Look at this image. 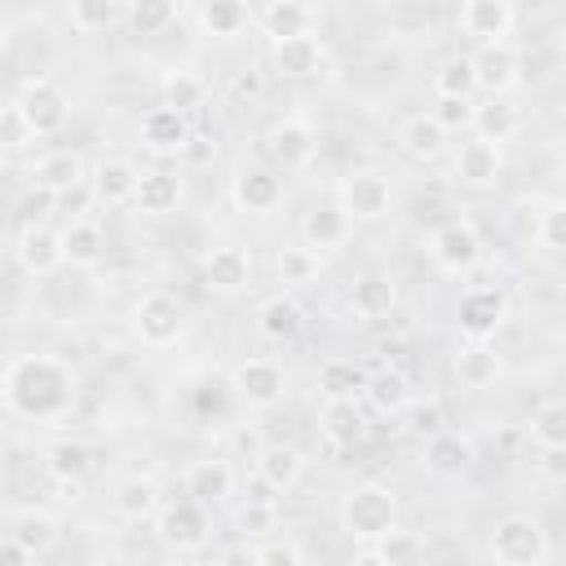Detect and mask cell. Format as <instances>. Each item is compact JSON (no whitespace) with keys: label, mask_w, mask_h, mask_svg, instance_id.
I'll use <instances>...</instances> for the list:
<instances>
[{"label":"cell","mask_w":566,"mask_h":566,"mask_svg":"<svg viewBox=\"0 0 566 566\" xmlns=\"http://www.w3.org/2000/svg\"><path fill=\"white\" fill-rule=\"evenodd\" d=\"M376 553L385 557V566H424V539L416 531L394 526L389 535L376 539Z\"/></svg>","instance_id":"cell-45"},{"label":"cell","mask_w":566,"mask_h":566,"mask_svg":"<svg viewBox=\"0 0 566 566\" xmlns=\"http://www.w3.org/2000/svg\"><path fill=\"white\" fill-rule=\"evenodd\" d=\"M256 478L274 495H283V491H292L305 478V455L296 447H287V442H270V447L256 451Z\"/></svg>","instance_id":"cell-27"},{"label":"cell","mask_w":566,"mask_h":566,"mask_svg":"<svg viewBox=\"0 0 566 566\" xmlns=\"http://www.w3.org/2000/svg\"><path fill=\"white\" fill-rule=\"evenodd\" d=\"M57 535H62V526H57V517L49 509H22L13 517V526H9V539L22 544L31 557H44L57 544Z\"/></svg>","instance_id":"cell-34"},{"label":"cell","mask_w":566,"mask_h":566,"mask_svg":"<svg viewBox=\"0 0 566 566\" xmlns=\"http://www.w3.org/2000/svg\"><path fill=\"white\" fill-rule=\"evenodd\" d=\"M0 566H35V557H31L22 544H13V539H0Z\"/></svg>","instance_id":"cell-55"},{"label":"cell","mask_w":566,"mask_h":566,"mask_svg":"<svg viewBox=\"0 0 566 566\" xmlns=\"http://www.w3.org/2000/svg\"><path fill=\"white\" fill-rule=\"evenodd\" d=\"M429 261L447 274V279H460L469 270H478L482 261V239L469 221H447L429 234Z\"/></svg>","instance_id":"cell-7"},{"label":"cell","mask_w":566,"mask_h":566,"mask_svg":"<svg viewBox=\"0 0 566 566\" xmlns=\"http://www.w3.org/2000/svg\"><path fill=\"white\" fill-rule=\"evenodd\" d=\"M340 212L349 217V221H380V217H389V208H394V190H389V181L380 177V172H371V168H358V172H349L345 181H340Z\"/></svg>","instance_id":"cell-10"},{"label":"cell","mask_w":566,"mask_h":566,"mask_svg":"<svg viewBox=\"0 0 566 566\" xmlns=\"http://www.w3.org/2000/svg\"><path fill=\"white\" fill-rule=\"evenodd\" d=\"M124 13H128V4H119V0H75L66 9V22L80 35H97V31L115 27V22H124Z\"/></svg>","instance_id":"cell-39"},{"label":"cell","mask_w":566,"mask_h":566,"mask_svg":"<svg viewBox=\"0 0 566 566\" xmlns=\"http://www.w3.org/2000/svg\"><path fill=\"white\" fill-rule=\"evenodd\" d=\"M234 93H239V97H256V93H261V80H256L252 71H248V75H234Z\"/></svg>","instance_id":"cell-56"},{"label":"cell","mask_w":566,"mask_h":566,"mask_svg":"<svg viewBox=\"0 0 566 566\" xmlns=\"http://www.w3.org/2000/svg\"><path fill=\"white\" fill-rule=\"evenodd\" d=\"M531 438H535V447H566V402L562 398H548L535 407Z\"/></svg>","instance_id":"cell-47"},{"label":"cell","mask_w":566,"mask_h":566,"mask_svg":"<svg viewBox=\"0 0 566 566\" xmlns=\"http://www.w3.org/2000/svg\"><path fill=\"white\" fill-rule=\"evenodd\" d=\"M424 460H429L433 473H460V469L473 460V447H469L460 433L442 429V433H433V438L424 442Z\"/></svg>","instance_id":"cell-43"},{"label":"cell","mask_w":566,"mask_h":566,"mask_svg":"<svg viewBox=\"0 0 566 566\" xmlns=\"http://www.w3.org/2000/svg\"><path fill=\"white\" fill-rule=\"evenodd\" d=\"M318 270H323V256L310 248H279V256H274V274L283 287H310L318 279Z\"/></svg>","instance_id":"cell-42"},{"label":"cell","mask_w":566,"mask_h":566,"mask_svg":"<svg viewBox=\"0 0 566 566\" xmlns=\"http://www.w3.org/2000/svg\"><path fill=\"white\" fill-rule=\"evenodd\" d=\"M181 177L168 172V168H146L142 181H137V195H133V208L146 212V217H168L181 208Z\"/></svg>","instance_id":"cell-26"},{"label":"cell","mask_w":566,"mask_h":566,"mask_svg":"<svg viewBox=\"0 0 566 566\" xmlns=\"http://www.w3.org/2000/svg\"><path fill=\"white\" fill-rule=\"evenodd\" d=\"M230 199L239 212H270L283 199V177L274 168H243L230 181Z\"/></svg>","instance_id":"cell-24"},{"label":"cell","mask_w":566,"mask_h":566,"mask_svg":"<svg viewBox=\"0 0 566 566\" xmlns=\"http://www.w3.org/2000/svg\"><path fill=\"white\" fill-rule=\"evenodd\" d=\"M363 402L376 411V416H402L411 407V380L394 367L385 371H367V389H363Z\"/></svg>","instance_id":"cell-32"},{"label":"cell","mask_w":566,"mask_h":566,"mask_svg":"<svg viewBox=\"0 0 566 566\" xmlns=\"http://www.w3.org/2000/svg\"><path fill=\"white\" fill-rule=\"evenodd\" d=\"M35 142V133H31V124L22 119V111L9 102V106H0V150H27Z\"/></svg>","instance_id":"cell-50"},{"label":"cell","mask_w":566,"mask_h":566,"mask_svg":"<svg viewBox=\"0 0 566 566\" xmlns=\"http://www.w3.org/2000/svg\"><path fill=\"white\" fill-rule=\"evenodd\" d=\"M115 513H119L124 522H146V517H155V513H159V486H155V478H142V473L124 478V482L115 486Z\"/></svg>","instance_id":"cell-37"},{"label":"cell","mask_w":566,"mask_h":566,"mask_svg":"<svg viewBox=\"0 0 566 566\" xmlns=\"http://www.w3.org/2000/svg\"><path fill=\"white\" fill-rule=\"evenodd\" d=\"M318 389L327 394V398H363V389H367V371L354 363V358H327L323 367H318Z\"/></svg>","instance_id":"cell-38"},{"label":"cell","mask_w":566,"mask_h":566,"mask_svg":"<svg viewBox=\"0 0 566 566\" xmlns=\"http://www.w3.org/2000/svg\"><path fill=\"white\" fill-rule=\"evenodd\" d=\"M522 80V53L504 40V44H482L473 53V84L486 93V97H504L509 88H517Z\"/></svg>","instance_id":"cell-15"},{"label":"cell","mask_w":566,"mask_h":566,"mask_svg":"<svg viewBox=\"0 0 566 566\" xmlns=\"http://www.w3.org/2000/svg\"><path fill=\"white\" fill-rule=\"evenodd\" d=\"M155 531H159V539H164L168 548L195 553V548L208 544L212 517H208V509L195 504V500H172V504H164V509L155 513Z\"/></svg>","instance_id":"cell-9"},{"label":"cell","mask_w":566,"mask_h":566,"mask_svg":"<svg viewBox=\"0 0 566 566\" xmlns=\"http://www.w3.org/2000/svg\"><path fill=\"white\" fill-rule=\"evenodd\" d=\"M84 181H88V164H84L80 150L62 146V150H49V155L35 159V186L44 195H75Z\"/></svg>","instance_id":"cell-21"},{"label":"cell","mask_w":566,"mask_h":566,"mask_svg":"<svg viewBox=\"0 0 566 566\" xmlns=\"http://www.w3.org/2000/svg\"><path fill=\"white\" fill-rule=\"evenodd\" d=\"M203 283H208L212 292H221V296L243 292V287L252 283V252H243V248H234V243L212 248V252L203 256Z\"/></svg>","instance_id":"cell-20"},{"label":"cell","mask_w":566,"mask_h":566,"mask_svg":"<svg viewBox=\"0 0 566 566\" xmlns=\"http://www.w3.org/2000/svg\"><path fill=\"white\" fill-rule=\"evenodd\" d=\"M137 137L150 155H181L190 146V119L168 106H150L137 124Z\"/></svg>","instance_id":"cell-19"},{"label":"cell","mask_w":566,"mask_h":566,"mask_svg":"<svg viewBox=\"0 0 566 566\" xmlns=\"http://www.w3.org/2000/svg\"><path fill=\"white\" fill-rule=\"evenodd\" d=\"M500 172H504V146H491V142H482V137L460 142V150H455V159H451V177H455L460 186H469V190H491V186L500 181Z\"/></svg>","instance_id":"cell-16"},{"label":"cell","mask_w":566,"mask_h":566,"mask_svg":"<svg viewBox=\"0 0 566 566\" xmlns=\"http://www.w3.org/2000/svg\"><path fill=\"white\" fill-rule=\"evenodd\" d=\"M62 248H66V261H71V265H97L106 239H102V230H97L93 221L80 217V221H71V226L62 230Z\"/></svg>","instance_id":"cell-44"},{"label":"cell","mask_w":566,"mask_h":566,"mask_svg":"<svg viewBox=\"0 0 566 566\" xmlns=\"http://www.w3.org/2000/svg\"><path fill=\"white\" fill-rule=\"evenodd\" d=\"M44 469H49V478L57 486H71L75 491V486H84V478L93 469V451L84 442H75V438H57L44 451Z\"/></svg>","instance_id":"cell-29"},{"label":"cell","mask_w":566,"mask_h":566,"mask_svg":"<svg viewBox=\"0 0 566 566\" xmlns=\"http://www.w3.org/2000/svg\"><path fill=\"white\" fill-rule=\"evenodd\" d=\"M93 195H97V203H106V208H119V203H133V195H137V181H142V168L133 164V159H102L97 168H93Z\"/></svg>","instance_id":"cell-25"},{"label":"cell","mask_w":566,"mask_h":566,"mask_svg":"<svg viewBox=\"0 0 566 566\" xmlns=\"http://www.w3.org/2000/svg\"><path fill=\"white\" fill-rule=\"evenodd\" d=\"M0 57H4V31H0Z\"/></svg>","instance_id":"cell-58"},{"label":"cell","mask_w":566,"mask_h":566,"mask_svg":"<svg viewBox=\"0 0 566 566\" xmlns=\"http://www.w3.org/2000/svg\"><path fill=\"white\" fill-rule=\"evenodd\" d=\"M13 256L27 274L44 279V274H57L66 265V248H62V230L44 226V221H27L18 243H13Z\"/></svg>","instance_id":"cell-12"},{"label":"cell","mask_w":566,"mask_h":566,"mask_svg":"<svg viewBox=\"0 0 566 566\" xmlns=\"http://www.w3.org/2000/svg\"><path fill=\"white\" fill-rule=\"evenodd\" d=\"M398 146H402L407 159L429 164V159H438V155L447 150V133L433 124V115H411V119H402V128H398Z\"/></svg>","instance_id":"cell-35"},{"label":"cell","mask_w":566,"mask_h":566,"mask_svg":"<svg viewBox=\"0 0 566 566\" xmlns=\"http://www.w3.org/2000/svg\"><path fill=\"white\" fill-rule=\"evenodd\" d=\"M491 562L495 566H544L548 562V535L531 513H509L491 526Z\"/></svg>","instance_id":"cell-3"},{"label":"cell","mask_w":566,"mask_h":566,"mask_svg":"<svg viewBox=\"0 0 566 566\" xmlns=\"http://www.w3.org/2000/svg\"><path fill=\"white\" fill-rule=\"evenodd\" d=\"M451 371H455V380L464 389H491L500 380L504 363H500V354H495L491 340H464L455 349V358H451Z\"/></svg>","instance_id":"cell-23"},{"label":"cell","mask_w":566,"mask_h":566,"mask_svg":"<svg viewBox=\"0 0 566 566\" xmlns=\"http://www.w3.org/2000/svg\"><path fill=\"white\" fill-rule=\"evenodd\" d=\"M539 473L557 486L566 482V447H539Z\"/></svg>","instance_id":"cell-53"},{"label":"cell","mask_w":566,"mask_h":566,"mask_svg":"<svg viewBox=\"0 0 566 566\" xmlns=\"http://www.w3.org/2000/svg\"><path fill=\"white\" fill-rule=\"evenodd\" d=\"M535 243L548 256H562V248H566V203L562 199H548L544 212L535 217Z\"/></svg>","instance_id":"cell-48"},{"label":"cell","mask_w":566,"mask_h":566,"mask_svg":"<svg viewBox=\"0 0 566 566\" xmlns=\"http://www.w3.org/2000/svg\"><path fill=\"white\" fill-rule=\"evenodd\" d=\"M349 566H385V557H380L376 548H363V553H358V557H354Z\"/></svg>","instance_id":"cell-57"},{"label":"cell","mask_w":566,"mask_h":566,"mask_svg":"<svg viewBox=\"0 0 566 566\" xmlns=\"http://www.w3.org/2000/svg\"><path fill=\"white\" fill-rule=\"evenodd\" d=\"M314 150H318V133H314V124H310L305 115H283V119H274L270 133H265V155H270L283 172L310 168Z\"/></svg>","instance_id":"cell-8"},{"label":"cell","mask_w":566,"mask_h":566,"mask_svg":"<svg viewBox=\"0 0 566 566\" xmlns=\"http://www.w3.org/2000/svg\"><path fill=\"white\" fill-rule=\"evenodd\" d=\"M0 31H4V9H0Z\"/></svg>","instance_id":"cell-59"},{"label":"cell","mask_w":566,"mask_h":566,"mask_svg":"<svg viewBox=\"0 0 566 566\" xmlns=\"http://www.w3.org/2000/svg\"><path fill=\"white\" fill-rule=\"evenodd\" d=\"M124 22L137 35H159V31H168L177 22V4L172 0H137V4H128Z\"/></svg>","instance_id":"cell-46"},{"label":"cell","mask_w":566,"mask_h":566,"mask_svg":"<svg viewBox=\"0 0 566 566\" xmlns=\"http://www.w3.org/2000/svg\"><path fill=\"white\" fill-rule=\"evenodd\" d=\"M340 526L349 539L376 544L380 535H389L398 526V495L385 482H358L340 500Z\"/></svg>","instance_id":"cell-2"},{"label":"cell","mask_w":566,"mask_h":566,"mask_svg":"<svg viewBox=\"0 0 566 566\" xmlns=\"http://www.w3.org/2000/svg\"><path fill=\"white\" fill-rule=\"evenodd\" d=\"M447 429V416H442V407L429 398V402H420L416 411H411V433H420L424 442L433 438V433H442Z\"/></svg>","instance_id":"cell-52"},{"label":"cell","mask_w":566,"mask_h":566,"mask_svg":"<svg viewBox=\"0 0 566 566\" xmlns=\"http://www.w3.org/2000/svg\"><path fill=\"white\" fill-rule=\"evenodd\" d=\"M133 327H137L142 345H150V349H168V345L181 340V332H186V314H181V305H177L168 292H150V296L137 301V310H133Z\"/></svg>","instance_id":"cell-11"},{"label":"cell","mask_w":566,"mask_h":566,"mask_svg":"<svg viewBox=\"0 0 566 566\" xmlns=\"http://www.w3.org/2000/svg\"><path fill=\"white\" fill-rule=\"evenodd\" d=\"M455 323H460L464 340H491L509 323V292L495 287V283L469 287L460 296V305H455Z\"/></svg>","instance_id":"cell-6"},{"label":"cell","mask_w":566,"mask_h":566,"mask_svg":"<svg viewBox=\"0 0 566 566\" xmlns=\"http://www.w3.org/2000/svg\"><path fill=\"white\" fill-rule=\"evenodd\" d=\"M517 9L509 0H464L455 13V27L478 44H504L513 35Z\"/></svg>","instance_id":"cell-13"},{"label":"cell","mask_w":566,"mask_h":566,"mask_svg":"<svg viewBox=\"0 0 566 566\" xmlns=\"http://www.w3.org/2000/svg\"><path fill=\"white\" fill-rule=\"evenodd\" d=\"M469 128H473V137H482L491 146H504L522 128V115L504 97H486V102H473V124Z\"/></svg>","instance_id":"cell-33"},{"label":"cell","mask_w":566,"mask_h":566,"mask_svg":"<svg viewBox=\"0 0 566 566\" xmlns=\"http://www.w3.org/2000/svg\"><path fill=\"white\" fill-rule=\"evenodd\" d=\"M230 389L243 407L252 411H270L283 402L287 394V371L274 363V358H239L230 367Z\"/></svg>","instance_id":"cell-5"},{"label":"cell","mask_w":566,"mask_h":566,"mask_svg":"<svg viewBox=\"0 0 566 566\" xmlns=\"http://www.w3.org/2000/svg\"><path fill=\"white\" fill-rule=\"evenodd\" d=\"M195 22L212 40H234V35H243L252 27V9L243 0H203L195 9Z\"/></svg>","instance_id":"cell-30"},{"label":"cell","mask_w":566,"mask_h":566,"mask_svg":"<svg viewBox=\"0 0 566 566\" xmlns=\"http://www.w3.org/2000/svg\"><path fill=\"white\" fill-rule=\"evenodd\" d=\"M433 93L438 97H469L473 102V93H478V84H473V53L442 57L438 71H433Z\"/></svg>","instance_id":"cell-40"},{"label":"cell","mask_w":566,"mask_h":566,"mask_svg":"<svg viewBox=\"0 0 566 566\" xmlns=\"http://www.w3.org/2000/svg\"><path fill=\"white\" fill-rule=\"evenodd\" d=\"M0 385L9 411L22 420H62L75 407V371L53 354H18Z\"/></svg>","instance_id":"cell-1"},{"label":"cell","mask_w":566,"mask_h":566,"mask_svg":"<svg viewBox=\"0 0 566 566\" xmlns=\"http://www.w3.org/2000/svg\"><path fill=\"white\" fill-rule=\"evenodd\" d=\"M256 557H261V566H305L296 539H270V544L256 548Z\"/></svg>","instance_id":"cell-51"},{"label":"cell","mask_w":566,"mask_h":566,"mask_svg":"<svg viewBox=\"0 0 566 566\" xmlns=\"http://www.w3.org/2000/svg\"><path fill=\"white\" fill-rule=\"evenodd\" d=\"M270 66L283 80H314L327 66V44L310 31V35H287V40H270Z\"/></svg>","instance_id":"cell-14"},{"label":"cell","mask_w":566,"mask_h":566,"mask_svg":"<svg viewBox=\"0 0 566 566\" xmlns=\"http://www.w3.org/2000/svg\"><path fill=\"white\" fill-rule=\"evenodd\" d=\"M429 115H433V124L451 137V133H460V128L473 124V102H469V97H438V106H433Z\"/></svg>","instance_id":"cell-49"},{"label":"cell","mask_w":566,"mask_h":566,"mask_svg":"<svg viewBox=\"0 0 566 566\" xmlns=\"http://www.w3.org/2000/svg\"><path fill=\"white\" fill-rule=\"evenodd\" d=\"M252 22L270 35V40H287V35H310L314 27V9L301 0H270L265 9L252 13Z\"/></svg>","instance_id":"cell-31"},{"label":"cell","mask_w":566,"mask_h":566,"mask_svg":"<svg viewBox=\"0 0 566 566\" xmlns=\"http://www.w3.org/2000/svg\"><path fill=\"white\" fill-rule=\"evenodd\" d=\"M301 327H305V310H301V301L287 296V292H279V296H270V301L256 305V332H261V340L287 345V340L301 336Z\"/></svg>","instance_id":"cell-22"},{"label":"cell","mask_w":566,"mask_h":566,"mask_svg":"<svg viewBox=\"0 0 566 566\" xmlns=\"http://www.w3.org/2000/svg\"><path fill=\"white\" fill-rule=\"evenodd\" d=\"M203 97H208V84H203L195 71L177 66V71H168V75H164V106H168V111L190 115V111H199V106H203Z\"/></svg>","instance_id":"cell-41"},{"label":"cell","mask_w":566,"mask_h":566,"mask_svg":"<svg viewBox=\"0 0 566 566\" xmlns=\"http://www.w3.org/2000/svg\"><path fill=\"white\" fill-rule=\"evenodd\" d=\"M349 234H354V221H349L336 203H314V208L301 217V248H310V252H318V256L345 248Z\"/></svg>","instance_id":"cell-17"},{"label":"cell","mask_w":566,"mask_h":566,"mask_svg":"<svg viewBox=\"0 0 566 566\" xmlns=\"http://www.w3.org/2000/svg\"><path fill=\"white\" fill-rule=\"evenodd\" d=\"M394 305H398V292H394V283H389V279H380V274L358 279V283H354V292H349V314H358L363 323L389 318V314H394Z\"/></svg>","instance_id":"cell-36"},{"label":"cell","mask_w":566,"mask_h":566,"mask_svg":"<svg viewBox=\"0 0 566 566\" xmlns=\"http://www.w3.org/2000/svg\"><path fill=\"white\" fill-rule=\"evenodd\" d=\"M13 106L22 111V119L31 124L35 137H53V133H62L66 119H71V97H66L62 84H53L49 75H31V80H22Z\"/></svg>","instance_id":"cell-4"},{"label":"cell","mask_w":566,"mask_h":566,"mask_svg":"<svg viewBox=\"0 0 566 566\" xmlns=\"http://www.w3.org/2000/svg\"><path fill=\"white\" fill-rule=\"evenodd\" d=\"M230 491H234V469H230L226 460H195V464L186 469V500L212 509V504H221Z\"/></svg>","instance_id":"cell-28"},{"label":"cell","mask_w":566,"mask_h":566,"mask_svg":"<svg viewBox=\"0 0 566 566\" xmlns=\"http://www.w3.org/2000/svg\"><path fill=\"white\" fill-rule=\"evenodd\" d=\"M217 566H261V557L252 544H230V548H221Z\"/></svg>","instance_id":"cell-54"},{"label":"cell","mask_w":566,"mask_h":566,"mask_svg":"<svg viewBox=\"0 0 566 566\" xmlns=\"http://www.w3.org/2000/svg\"><path fill=\"white\" fill-rule=\"evenodd\" d=\"M318 433L327 438V447L349 451V447H358L367 438V411L354 398H327L318 407Z\"/></svg>","instance_id":"cell-18"}]
</instances>
